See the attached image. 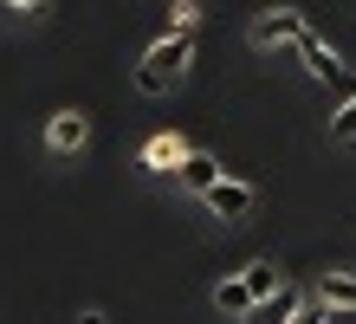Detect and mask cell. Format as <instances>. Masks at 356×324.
Segmentation results:
<instances>
[{"mask_svg": "<svg viewBox=\"0 0 356 324\" xmlns=\"http://www.w3.org/2000/svg\"><path fill=\"white\" fill-rule=\"evenodd\" d=\"M46 137H52V149H78V143H85V117H78V111H58L46 123Z\"/></svg>", "mask_w": 356, "mask_h": 324, "instance_id": "52a82bcc", "label": "cell"}, {"mask_svg": "<svg viewBox=\"0 0 356 324\" xmlns=\"http://www.w3.org/2000/svg\"><path fill=\"white\" fill-rule=\"evenodd\" d=\"M207 208H214L220 221H240V214L253 208V188H246V182H227V176H220L214 188H207Z\"/></svg>", "mask_w": 356, "mask_h": 324, "instance_id": "5b68a950", "label": "cell"}, {"mask_svg": "<svg viewBox=\"0 0 356 324\" xmlns=\"http://www.w3.org/2000/svg\"><path fill=\"white\" fill-rule=\"evenodd\" d=\"M298 324H324V311H298Z\"/></svg>", "mask_w": 356, "mask_h": 324, "instance_id": "9a60e30c", "label": "cell"}, {"mask_svg": "<svg viewBox=\"0 0 356 324\" xmlns=\"http://www.w3.org/2000/svg\"><path fill=\"white\" fill-rule=\"evenodd\" d=\"M246 286H253L259 298H266V292H279V266H272V259H259V266H246Z\"/></svg>", "mask_w": 356, "mask_h": 324, "instance_id": "8fae6325", "label": "cell"}, {"mask_svg": "<svg viewBox=\"0 0 356 324\" xmlns=\"http://www.w3.org/2000/svg\"><path fill=\"white\" fill-rule=\"evenodd\" d=\"M324 305H337V311H356V272H330L324 286H318Z\"/></svg>", "mask_w": 356, "mask_h": 324, "instance_id": "9c48e42d", "label": "cell"}, {"mask_svg": "<svg viewBox=\"0 0 356 324\" xmlns=\"http://www.w3.org/2000/svg\"><path fill=\"white\" fill-rule=\"evenodd\" d=\"M13 7H26V13H46V7H52V0H13Z\"/></svg>", "mask_w": 356, "mask_h": 324, "instance_id": "5bb4252c", "label": "cell"}, {"mask_svg": "<svg viewBox=\"0 0 356 324\" xmlns=\"http://www.w3.org/2000/svg\"><path fill=\"white\" fill-rule=\"evenodd\" d=\"M181 182L195 188V194H207V188L220 182V162L214 156H181Z\"/></svg>", "mask_w": 356, "mask_h": 324, "instance_id": "ba28073f", "label": "cell"}, {"mask_svg": "<svg viewBox=\"0 0 356 324\" xmlns=\"http://www.w3.org/2000/svg\"><path fill=\"white\" fill-rule=\"evenodd\" d=\"M214 305H220V311H240V318H246V311H253V305H259V292H253V286H246V272H240V279H227V286L214 292Z\"/></svg>", "mask_w": 356, "mask_h": 324, "instance_id": "8992f818", "label": "cell"}, {"mask_svg": "<svg viewBox=\"0 0 356 324\" xmlns=\"http://www.w3.org/2000/svg\"><path fill=\"white\" fill-rule=\"evenodd\" d=\"M188 52H195V33H169V39H162V46H149V52H143V72H136V91L162 98V91H169V84L181 78Z\"/></svg>", "mask_w": 356, "mask_h": 324, "instance_id": "6da1fadb", "label": "cell"}, {"mask_svg": "<svg viewBox=\"0 0 356 324\" xmlns=\"http://www.w3.org/2000/svg\"><path fill=\"white\" fill-rule=\"evenodd\" d=\"M330 137H337V143H356V91H350V104H343V111L330 117Z\"/></svg>", "mask_w": 356, "mask_h": 324, "instance_id": "7c38bea8", "label": "cell"}, {"mask_svg": "<svg viewBox=\"0 0 356 324\" xmlns=\"http://www.w3.org/2000/svg\"><path fill=\"white\" fill-rule=\"evenodd\" d=\"M291 46L305 52V65H311V78H324V84H343V65H337V52H330V46H324V39L311 33V26H305L298 39H291Z\"/></svg>", "mask_w": 356, "mask_h": 324, "instance_id": "277c9868", "label": "cell"}, {"mask_svg": "<svg viewBox=\"0 0 356 324\" xmlns=\"http://www.w3.org/2000/svg\"><path fill=\"white\" fill-rule=\"evenodd\" d=\"M195 0H175V13H169V33H195Z\"/></svg>", "mask_w": 356, "mask_h": 324, "instance_id": "4fadbf2b", "label": "cell"}, {"mask_svg": "<svg viewBox=\"0 0 356 324\" xmlns=\"http://www.w3.org/2000/svg\"><path fill=\"white\" fill-rule=\"evenodd\" d=\"M181 156H188V149H181V143H175V137H156V143H149V149H143V162H149V169H169V162H175V169H181Z\"/></svg>", "mask_w": 356, "mask_h": 324, "instance_id": "30bf717a", "label": "cell"}, {"mask_svg": "<svg viewBox=\"0 0 356 324\" xmlns=\"http://www.w3.org/2000/svg\"><path fill=\"white\" fill-rule=\"evenodd\" d=\"M298 311H305V298H298V286H279V292H266L253 311H246V324H298Z\"/></svg>", "mask_w": 356, "mask_h": 324, "instance_id": "7a4b0ae2", "label": "cell"}, {"mask_svg": "<svg viewBox=\"0 0 356 324\" xmlns=\"http://www.w3.org/2000/svg\"><path fill=\"white\" fill-rule=\"evenodd\" d=\"M305 33V13H291V7H266L253 20V46H279V39H298Z\"/></svg>", "mask_w": 356, "mask_h": 324, "instance_id": "3957f363", "label": "cell"}]
</instances>
